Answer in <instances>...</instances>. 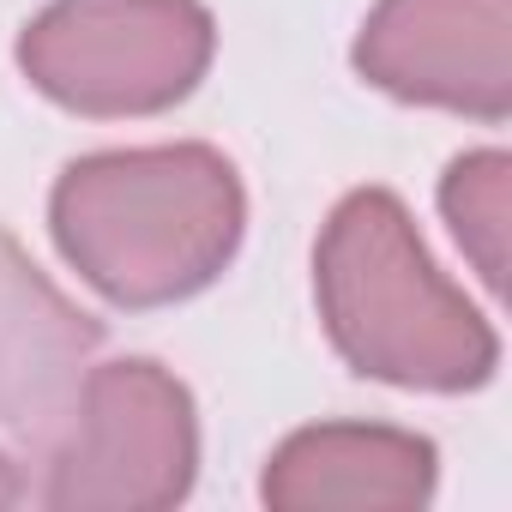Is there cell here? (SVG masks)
Instances as JSON below:
<instances>
[{
  "mask_svg": "<svg viewBox=\"0 0 512 512\" xmlns=\"http://www.w3.org/2000/svg\"><path fill=\"white\" fill-rule=\"evenodd\" d=\"M247 229V193L217 145L91 151L49 193L61 260L115 308H169L223 278Z\"/></svg>",
  "mask_w": 512,
  "mask_h": 512,
  "instance_id": "cell-1",
  "label": "cell"
},
{
  "mask_svg": "<svg viewBox=\"0 0 512 512\" xmlns=\"http://www.w3.org/2000/svg\"><path fill=\"white\" fill-rule=\"evenodd\" d=\"M314 302L332 350L362 380L398 392H476L494 380V326L434 266L386 187H356L332 205L314 241Z\"/></svg>",
  "mask_w": 512,
  "mask_h": 512,
  "instance_id": "cell-2",
  "label": "cell"
},
{
  "mask_svg": "<svg viewBox=\"0 0 512 512\" xmlns=\"http://www.w3.org/2000/svg\"><path fill=\"white\" fill-rule=\"evenodd\" d=\"M199 416L193 392L145 362L85 368L61 422L49 428L37 500L55 512H163L193 494Z\"/></svg>",
  "mask_w": 512,
  "mask_h": 512,
  "instance_id": "cell-3",
  "label": "cell"
},
{
  "mask_svg": "<svg viewBox=\"0 0 512 512\" xmlns=\"http://www.w3.org/2000/svg\"><path fill=\"white\" fill-rule=\"evenodd\" d=\"M217 25L199 0H49L19 31V73L49 103L127 121L163 115L205 79Z\"/></svg>",
  "mask_w": 512,
  "mask_h": 512,
  "instance_id": "cell-4",
  "label": "cell"
},
{
  "mask_svg": "<svg viewBox=\"0 0 512 512\" xmlns=\"http://www.w3.org/2000/svg\"><path fill=\"white\" fill-rule=\"evenodd\" d=\"M356 73L422 109L506 121L512 109V0H374Z\"/></svg>",
  "mask_w": 512,
  "mask_h": 512,
  "instance_id": "cell-5",
  "label": "cell"
},
{
  "mask_svg": "<svg viewBox=\"0 0 512 512\" xmlns=\"http://www.w3.org/2000/svg\"><path fill=\"white\" fill-rule=\"evenodd\" d=\"M434 440L386 422H314L296 428L260 476V500L278 512H410L434 500Z\"/></svg>",
  "mask_w": 512,
  "mask_h": 512,
  "instance_id": "cell-6",
  "label": "cell"
},
{
  "mask_svg": "<svg viewBox=\"0 0 512 512\" xmlns=\"http://www.w3.org/2000/svg\"><path fill=\"white\" fill-rule=\"evenodd\" d=\"M97 350L103 326L67 302L0 229V428L49 440Z\"/></svg>",
  "mask_w": 512,
  "mask_h": 512,
  "instance_id": "cell-7",
  "label": "cell"
},
{
  "mask_svg": "<svg viewBox=\"0 0 512 512\" xmlns=\"http://www.w3.org/2000/svg\"><path fill=\"white\" fill-rule=\"evenodd\" d=\"M440 217L452 223L464 260L488 290H506V235H512V157L464 151L440 175Z\"/></svg>",
  "mask_w": 512,
  "mask_h": 512,
  "instance_id": "cell-8",
  "label": "cell"
},
{
  "mask_svg": "<svg viewBox=\"0 0 512 512\" xmlns=\"http://www.w3.org/2000/svg\"><path fill=\"white\" fill-rule=\"evenodd\" d=\"M31 488H25V476H19V464L7 458V452H0V506H19Z\"/></svg>",
  "mask_w": 512,
  "mask_h": 512,
  "instance_id": "cell-9",
  "label": "cell"
}]
</instances>
